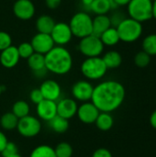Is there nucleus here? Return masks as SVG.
<instances>
[{"mask_svg":"<svg viewBox=\"0 0 156 157\" xmlns=\"http://www.w3.org/2000/svg\"><path fill=\"white\" fill-rule=\"evenodd\" d=\"M78 49L86 58L98 57L104 51V44L99 37L91 34L80 39Z\"/></svg>","mask_w":156,"mask_h":157,"instance_id":"nucleus-7","label":"nucleus"},{"mask_svg":"<svg viewBox=\"0 0 156 157\" xmlns=\"http://www.w3.org/2000/svg\"><path fill=\"white\" fill-rule=\"evenodd\" d=\"M99 38L102 43L104 44V46H115L120 40L118 30L114 27L108 28L106 31H104L99 36Z\"/></svg>","mask_w":156,"mask_h":157,"instance_id":"nucleus-21","label":"nucleus"},{"mask_svg":"<svg viewBox=\"0 0 156 157\" xmlns=\"http://www.w3.org/2000/svg\"><path fill=\"white\" fill-rule=\"evenodd\" d=\"M153 17L156 19V0L153 1Z\"/></svg>","mask_w":156,"mask_h":157,"instance_id":"nucleus-41","label":"nucleus"},{"mask_svg":"<svg viewBox=\"0 0 156 157\" xmlns=\"http://www.w3.org/2000/svg\"><path fill=\"white\" fill-rule=\"evenodd\" d=\"M45 67L48 72L63 75L68 74L73 66V57L63 46H54L45 55Z\"/></svg>","mask_w":156,"mask_h":157,"instance_id":"nucleus-2","label":"nucleus"},{"mask_svg":"<svg viewBox=\"0 0 156 157\" xmlns=\"http://www.w3.org/2000/svg\"><path fill=\"white\" fill-rule=\"evenodd\" d=\"M3 90H4V87L0 85V96H1V94H2V92H3Z\"/></svg>","mask_w":156,"mask_h":157,"instance_id":"nucleus-44","label":"nucleus"},{"mask_svg":"<svg viewBox=\"0 0 156 157\" xmlns=\"http://www.w3.org/2000/svg\"><path fill=\"white\" fill-rule=\"evenodd\" d=\"M108 69H115L120 66L122 63V57L120 52L116 51H109L102 57Z\"/></svg>","mask_w":156,"mask_h":157,"instance_id":"nucleus-22","label":"nucleus"},{"mask_svg":"<svg viewBox=\"0 0 156 157\" xmlns=\"http://www.w3.org/2000/svg\"><path fill=\"white\" fill-rule=\"evenodd\" d=\"M93 1H94V0H82V3H83L84 6L90 7V6H91V4L93 3Z\"/></svg>","mask_w":156,"mask_h":157,"instance_id":"nucleus-42","label":"nucleus"},{"mask_svg":"<svg viewBox=\"0 0 156 157\" xmlns=\"http://www.w3.org/2000/svg\"><path fill=\"white\" fill-rule=\"evenodd\" d=\"M50 128L56 133H63L69 129V121L59 115H56L53 119L48 121Z\"/></svg>","mask_w":156,"mask_h":157,"instance_id":"nucleus-24","label":"nucleus"},{"mask_svg":"<svg viewBox=\"0 0 156 157\" xmlns=\"http://www.w3.org/2000/svg\"><path fill=\"white\" fill-rule=\"evenodd\" d=\"M143 51L149 55H156V34L147 35L143 41Z\"/></svg>","mask_w":156,"mask_h":157,"instance_id":"nucleus-29","label":"nucleus"},{"mask_svg":"<svg viewBox=\"0 0 156 157\" xmlns=\"http://www.w3.org/2000/svg\"><path fill=\"white\" fill-rule=\"evenodd\" d=\"M29 105L24 101V100H18L16 101L13 106H12V113L18 119H21L23 117H26L28 115H29Z\"/></svg>","mask_w":156,"mask_h":157,"instance_id":"nucleus-27","label":"nucleus"},{"mask_svg":"<svg viewBox=\"0 0 156 157\" xmlns=\"http://www.w3.org/2000/svg\"><path fill=\"white\" fill-rule=\"evenodd\" d=\"M131 0H111L112 6H127Z\"/></svg>","mask_w":156,"mask_h":157,"instance_id":"nucleus-39","label":"nucleus"},{"mask_svg":"<svg viewBox=\"0 0 156 157\" xmlns=\"http://www.w3.org/2000/svg\"><path fill=\"white\" fill-rule=\"evenodd\" d=\"M28 65L38 77H43L48 72L45 67V57L43 54L34 52L28 59Z\"/></svg>","mask_w":156,"mask_h":157,"instance_id":"nucleus-18","label":"nucleus"},{"mask_svg":"<svg viewBox=\"0 0 156 157\" xmlns=\"http://www.w3.org/2000/svg\"><path fill=\"white\" fill-rule=\"evenodd\" d=\"M100 111L98 109L89 101L83 102L77 109L76 115L80 121L85 124H92L95 123L97 116L99 115Z\"/></svg>","mask_w":156,"mask_h":157,"instance_id":"nucleus-11","label":"nucleus"},{"mask_svg":"<svg viewBox=\"0 0 156 157\" xmlns=\"http://www.w3.org/2000/svg\"><path fill=\"white\" fill-rule=\"evenodd\" d=\"M150 123H151L152 127L154 128L156 130V110H154V111L152 113V115H151V117H150Z\"/></svg>","mask_w":156,"mask_h":157,"instance_id":"nucleus-40","label":"nucleus"},{"mask_svg":"<svg viewBox=\"0 0 156 157\" xmlns=\"http://www.w3.org/2000/svg\"><path fill=\"white\" fill-rule=\"evenodd\" d=\"M108 68L101 57L86 58L81 64V72L88 80H98L104 77Z\"/></svg>","mask_w":156,"mask_h":157,"instance_id":"nucleus-5","label":"nucleus"},{"mask_svg":"<svg viewBox=\"0 0 156 157\" xmlns=\"http://www.w3.org/2000/svg\"><path fill=\"white\" fill-rule=\"evenodd\" d=\"M77 103L73 98H63L57 102V115L70 120L77 112Z\"/></svg>","mask_w":156,"mask_h":157,"instance_id":"nucleus-16","label":"nucleus"},{"mask_svg":"<svg viewBox=\"0 0 156 157\" xmlns=\"http://www.w3.org/2000/svg\"><path fill=\"white\" fill-rule=\"evenodd\" d=\"M50 35L54 44L57 46H64L65 44L69 43L74 36L69 24L65 22L55 23Z\"/></svg>","mask_w":156,"mask_h":157,"instance_id":"nucleus-9","label":"nucleus"},{"mask_svg":"<svg viewBox=\"0 0 156 157\" xmlns=\"http://www.w3.org/2000/svg\"><path fill=\"white\" fill-rule=\"evenodd\" d=\"M111 19L107 15H97L93 18V35L99 37L104 31L111 27Z\"/></svg>","mask_w":156,"mask_h":157,"instance_id":"nucleus-19","label":"nucleus"},{"mask_svg":"<svg viewBox=\"0 0 156 157\" xmlns=\"http://www.w3.org/2000/svg\"><path fill=\"white\" fill-rule=\"evenodd\" d=\"M12 45V38L6 31H0V52Z\"/></svg>","mask_w":156,"mask_h":157,"instance_id":"nucleus-33","label":"nucleus"},{"mask_svg":"<svg viewBox=\"0 0 156 157\" xmlns=\"http://www.w3.org/2000/svg\"><path fill=\"white\" fill-rule=\"evenodd\" d=\"M29 157H56L54 148L50 145L41 144L35 147L30 153Z\"/></svg>","mask_w":156,"mask_h":157,"instance_id":"nucleus-28","label":"nucleus"},{"mask_svg":"<svg viewBox=\"0 0 156 157\" xmlns=\"http://www.w3.org/2000/svg\"><path fill=\"white\" fill-rule=\"evenodd\" d=\"M5 157H22L18 153L17 154H14V155H8V156H5Z\"/></svg>","mask_w":156,"mask_h":157,"instance_id":"nucleus-43","label":"nucleus"},{"mask_svg":"<svg viewBox=\"0 0 156 157\" xmlns=\"http://www.w3.org/2000/svg\"><path fill=\"white\" fill-rule=\"evenodd\" d=\"M13 13L21 20H29L35 15V6L30 0H17L13 5Z\"/></svg>","mask_w":156,"mask_h":157,"instance_id":"nucleus-13","label":"nucleus"},{"mask_svg":"<svg viewBox=\"0 0 156 157\" xmlns=\"http://www.w3.org/2000/svg\"><path fill=\"white\" fill-rule=\"evenodd\" d=\"M98 130L102 132H108L109 131L114 124L113 117L108 112H100L97 116L96 121H95Z\"/></svg>","mask_w":156,"mask_h":157,"instance_id":"nucleus-23","label":"nucleus"},{"mask_svg":"<svg viewBox=\"0 0 156 157\" xmlns=\"http://www.w3.org/2000/svg\"><path fill=\"white\" fill-rule=\"evenodd\" d=\"M62 0H45V4L50 9H56L60 6Z\"/></svg>","mask_w":156,"mask_h":157,"instance_id":"nucleus-37","label":"nucleus"},{"mask_svg":"<svg viewBox=\"0 0 156 157\" xmlns=\"http://www.w3.org/2000/svg\"><path fill=\"white\" fill-rule=\"evenodd\" d=\"M40 90L44 99L52 100L56 102L59 100L62 94V89L60 85L56 81L51 79H48L42 82V84L40 86Z\"/></svg>","mask_w":156,"mask_h":157,"instance_id":"nucleus-15","label":"nucleus"},{"mask_svg":"<svg viewBox=\"0 0 156 157\" xmlns=\"http://www.w3.org/2000/svg\"><path fill=\"white\" fill-rule=\"evenodd\" d=\"M126 91L123 85L115 80L99 83L94 87L91 102L100 112H113L123 103Z\"/></svg>","mask_w":156,"mask_h":157,"instance_id":"nucleus-1","label":"nucleus"},{"mask_svg":"<svg viewBox=\"0 0 156 157\" xmlns=\"http://www.w3.org/2000/svg\"><path fill=\"white\" fill-rule=\"evenodd\" d=\"M152 1H154V0H152Z\"/></svg>","mask_w":156,"mask_h":157,"instance_id":"nucleus-45","label":"nucleus"},{"mask_svg":"<svg viewBox=\"0 0 156 157\" xmlns=\"http://www.w3.org/2000/svg\"><path fill=\"white\" fill-rule=\"evenodd\" d=\"M7 142H8V140H7L6 134L3 132L0 131V154L4 150V148H5L6 144H7Z\"/></svg>","mask_w":156,"mask_h":157,"instance_id":"nucleus-38","label":"nucleus"},{"mask_svg":"<svg viewBox=\"0 0 156 157\" xmlns=\"http://www.w3.org/2000/svg\"><path fill=\"white\" fill-rule=\"evenodd\" d=\"M117 30L120 40L124 42H133L140 39L143 34V25L141 22L131 18H123L118 25Z\"/></svg>","mask_w":156,"mask_h":157,"instance_id":"nucleus-3","label":"nucleus"},{"mask_svg":"<svg viewBox=\"0 0 156 157\" xmlns=\"http://www.w3.org/2000/svg\"><path fill=\"white\" fill-rule=\"evenodd\" d=\"M18 123V118H17L12 112H6L0 118V126L5 131H13L17 129Z\"/></svg>","mask_w":156,"mask_h":157,"instance_id":"nucleus-26","label":"nucleus"},{"mask_svg":"<svg viewBox=\"0 0 156 157\" xmlns=\"http://www.w3.org/2000/svg\"><path fill=\"white\" fill-rule=\"evenodd\" d=\"M112 7L111 0H94L89 8L97 15H107Z\"/></svg>","mask_w":156,"mask_h":157,"instance_id":"nucleus-25","label":"nucleus"},{"mask_svg":"<svg viewBox=\"0 0 156 157\" xmlns=\"http://www.w3.org/2000/svg\"><path fill=\"white\" fill-rule=\"evenodd\" d=\"M54 153L56 157H72L73 147L70 144L63 142L57 144L54 148Z\"/></svg>","mask_w":156,"mask_h":157,"instance_id":"nucleus-30","label":"nucleus"},{"mask_svg":"<svg viewBox=\"0 0 156 157\" xmlns=\"http://www.w3.org/2000/svg\"><path fill=\"white\" fill-rule=\"evenodd\" d=\"M92 157H113L112 156V154L110 153L109 150L106 149V148H99V149H97L93 155Z\"/></svg>","mask_w":156,"mask_h":157,"instance_id":"nucleus-36","label":"nucleus"},{"mask_svg":"<svg viewBox=\"0 0 156 157\" xmlns=\"http://www.w3.org/2000/svg\"><path fill=\"white\" fill-rule=\"evenodd\" d=\"M38 117L45 121H50L57 115V102L48 99H43L36 107Z\"/></svg>","mask_w":156,"mask_h":157,"instance_id":"nucleus-14","label":"nucleus"},{"mask_svg":"<svg viewBox=\"0 0 156 157\" xmlns=\"http://www.w3.org/2000/svg\"><path fill=\"white\" fill-rule=\"evenodd\" d=\"M69 27L74 37L82 39L93 33V18L86 12H78L72 17Z\"/></svg>","mask_w":156,"mask_h":157,"instance_id":"nucleus-4","label":"nucleus"},{"mask_svg":"<svg viewBox=\"0 0 156 157\" xmlns=\"http://www.w3.org/2000/svg\"><path fill=\"white\" fill-rule=\"evenodd\" d=\"M18 133L25 138H32L37 136L41 131V123L40 120L34 116L28 115L18 119L17 126Z\"/></svg>","mask_w":156,"mask_h":157,"instance_id":"nucleus-8","label":"nucleus"},{"mask_svg":"<svg viewBox=\"0 0 156 157\" xmlns=\"http://www.w3.org/2000/svg\"><path fill=\"white\" fill-rule=\"evenodd\" d=\"M0 157H2V156H0Z\"/></svg>","mask_w":156,"mask_h":157,"instance_id":"nucleus-46","label":"nucleus"},{"mask_svg":"<svg viewBox=\"0 0 156 157\" xmlns=\"http://www.w3.org/2000/svg\"><path fill=\"white\" fill-rule=\"evenodd\" d=\"M127 6L130 17L141 23L153 18L152 0H131Z\"/></svg>","mask_w":156,"mask_h":157,"instance_id":"nucleus-6","label":"nucleus"},{"mask_svg":"<svg viewBox=\"0 0 156 157\" xmlns=\"http://www.w3.org/2000/svg\"><path fill=\"white\" fill-rule=\"evenodd\" d=\"M17 153H18V152H17V146L16 145V144L13 142H7L4 150L1 153V155H2V157L8 156V155H14Z\"/></svg>","mask_w":156,"mask_h":157,"instance_id":"nucleus-34","label":"nucleus"},{"mask_svg":"<svg viewBox=\"0 0 156 157\" xmlns=\"http://www.w3.org/2000/svg\"><path fill=\"white\" fill-rule=\"evenodd\" d=\"M29 98H30L31 102L36 104V105L39 104L40 101H42L44 99L40 88H35V89L31 90V92L29 94Z\"/></svg>","mask_w":156,"mask_h":157,"instance_id":"nucleus-35","label":"nucleus"},{"mask_svg":"<svg viewBox=\"0 0 156 157\" xmlns=\"http://www.w3.org/2000/svg\"><path fill=\"white\" fill-rule=\"evenodd\" d=\"M93 90L94 86L90 82L80 80L74 83L72 86V95L74 99L81 102H86L91 100Z\"/></svg>","mask_w":156,"mask_h":157,"instance_id":"nucleus-12","label":"nucleus"},{"mask_svg":"<svg viewBox=\"0 0 156 157\" xmlns=\"http://www.w3.org/2000/svg\"><path fill=\"white\" fill-rule=\"evenodd\" d=\"M20 56L16 46L11 45L0 52V63L5 68L10 69L15 67L19 62Z\"/></svg>","mask_w":156,"mask_h":157,"instance_id":"nucleus-17","label":"nucleus"},{"mask_svg":"<svg viewBox=\"0 0 156 157\" xmlns=\"http://www.w3.org/2000/svg\"><path fill=\"white\" fill-rule=\"evenodd\" d=\"M150 63H151V55H149L144 51L139 52L134 56V63L140 68L147 67Z\"/></svg>","mask_w":156,"mask_h":157,"instance_id":"nucleus-31","label":"nucleus"},{"mask_svg":"<svg viewBox=\"0 0 156 157\" xmlns=\"http://www.w3.org/2000/svg\"><path fill=\"white\" fill-rule=\"evenodd\" d=\"M17 48L20 58L28 59L30 55H32L34 53V50H33L30 42H22Z\"/></svg>","mask_w":156,"mask_h":157,"instance_id":"nucleus-32","label":"nucleus"},{"mask_svg":"<svg viewBox=\"0 0 156 157\" xmlns=\"http://www.w3.org/2000/svg\"><path fill=\"white\" fill-rule=\"evenodd\" d=\"M55 25L54 19L48 15H41L36 20V29L38 32L51 34Z\"/></svg>","mask_w":156,"mask_h":157,"instance_id":"nucleus-20","label":"nucleus"},{"mask_svg":"<svg viewBox=\"0 0 156 157\" xmlns=\"http://www.w3.org/2000/svg\"><path fill=\"white\" fill-rule=\"evenodd\" d=\"M30 44L32 45L34 52H38L43 55H45L55 46L50 34L40 32H38L33 36Z\"/></svg>","mask_w":156,"mask_h":157,"instance_id":"nucleus-10","label":"nucleus"}]
</instances>
